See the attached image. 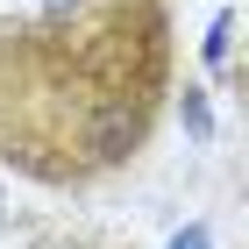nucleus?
<instances>
[{"instance_id": "nucleus-1", "label": "nucleus", "mask_w": 249, "mask_h": 249, "mask_svg": "<svg viewBox=\"0 0 249 249\" xmlns=\"http://www.w3.org/2000/svg\"><path fill=\"white\" fill-rule=\"evenodd\" d=\"M171 93L164 0H78L0 29V164L36 185L121 171Z\"/></svg>"}, {"instance_id": "nucleus-2", "label": "nucleus", "mask_w": 249, "mask_h": 249, "mask_svg": "<svg viewBox=\"0 0 249 249\" xmlns=\"http://www.w3.org/2000/svg\"><path fill=\"white\" fill-rule=\"evenodd\" d=\"M178 249H207V235H199V228H192V235H185V242H178Z\"/></svg>"}]
</instances>
